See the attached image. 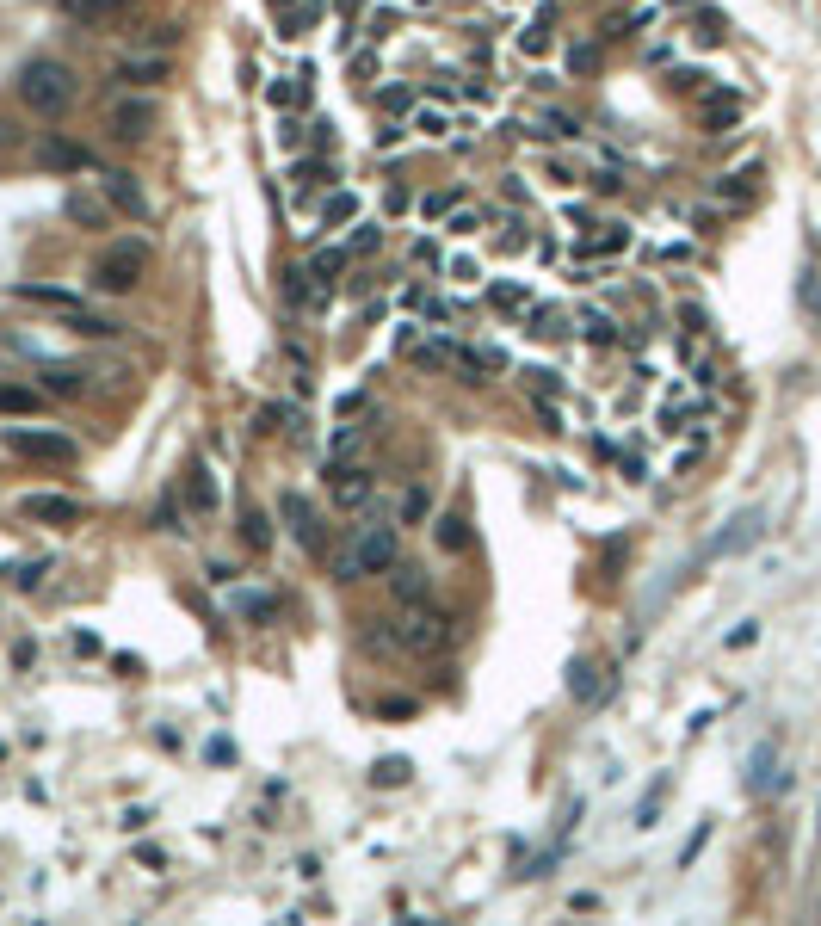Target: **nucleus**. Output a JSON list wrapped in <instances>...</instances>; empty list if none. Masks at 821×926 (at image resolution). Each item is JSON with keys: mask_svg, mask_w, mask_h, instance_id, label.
Instances as JSON below:
<instances>
[{"mask_svg": "<svg viewBox=\"0 0 821 926\" xmlns=\"http://www.w3.org/2000/svg\"><path fill=\"white\" fill-rule=\"evenodd\" d=\"M13 93H19L25 112H38V118H62L68 105L81 99V75H75L68 62H56V56H31V62L19 68Z\"/></svg>", "mask_w": 821, "mask_h": 926, "instance_id": "nucleus-1", "label": "nucleus"}, {"mask_svg": "<svg viewBox=\"0 0 821 926\" xmlns=\"http://www.w3.org/2000/svg\"><path fill=\"white\" fill-rule=\"evenodd\" d=\"M272 7H291V0H272Z\"/></svg>", "mask_w": 821, "mask_h": 926, "instance_id": "nucleus-53", "label": "nucleus"}, {"mask_svg": "<svg viewBox=\"0 0 821 926\" xmlns=\"http://www.w3.org/2000/svg\"><path fill=\"white\" fill-rule=\"evenodd\" d=\"M402 643L408 649H420V655H433L439 643H451V618L445 612H426V605H408V618H402Z\"/></svg>", "mask_w": 821, "mask_h": 926, "instance_id": "nucleus-8", "label": "nucleus"}, {"mask_svg": "<svg viewBox=\"0 0 821 926\" xmlns=\"http://www.w3.org/2000/svg\"><path fill=\"white\" fill-rule=\"evenodd\" d=\"M155 531H167V538H173V531H186V525H180V501H173V494H161V501H155Z\"/></svg>", "mask_w": 821, "mask_h": 926, "instance_id": "nucleus-33", "label": "nucleus"}, {"mask_svg": "<svg viewBox=\"0 0 821 926\" xmlns=\"http://www.w3.org/2000/svg\"><path fill=\"white\" fill-rule=\"evenodd\" d=\"M155 99L149 93H124V99H112V112H105V130H112L118 142H149V130H155Z\"/></svg>", "mask_w": 821, "mask_h": 926, "instance_id": "nucleus-6", "label": "nucleus"}, {"mask_svg": "<svg viewBox=\"0 0 821 926\" xmlns=\"http://www.w3.org/2000/svg\"><path fill=\"white\" fill-rule=\"evenodd\" d=\"M377 105H383V118H389V112H414V93H408V87H383Z\"/></svg>", "mask_w": 821, "mask_h": 926, "instance_id": "nucleus-36", "label": "nucleus"}, {"mask_svg": "<svg viewBox=\"0 0 821 926\" xmlns=\"http://www.w3.org/2000/svg\"><path fill=\"white\" fill-rule=\"evenodd\" d=\"M383 717H414V698H383Z\"/></svg>", "mask_w": 821, "mask_h": 926, "instance_id": "nucleus-50", "label": "nucleus"}, {"mask_svg": "<svg viewBox=\"0 0 821 926\" xmlns=\"http://www.w3.org/2000/svg\"><path fill=\"white\" fill-rule=\"evenodd\" d=\"M396 599H402V605H426V568L396 562Z\"/></svg>", "mask_w": 821, "mask_h": 926, "instance_id": "nucleus-25", "label": "nucleus"}, {"mask_svg": "<svg viewBox=\"0 0 821 926\" xmlns=\"http://www.w3.org/2000/svg\"><path fill=\"white\" fill-rule=\"evenodd\" d=\"M328 488H334V507H340V513H359V507L371 501V488H377V482H371L365 470H334Z\"/></svg>", "mask_w": 821, "mask_h": 926, "instance_id": "nucleus-13", "label": "nucleus"}, {"mask_svg": "<svg viewBox=\"0 0 821 926\" xmlns=\"http://www.w3.org/2000/svg\"><path fill=\"white\" fill-rule=\"evenodd\" d=\"M99 192H105V204H112L118 217H130V223H142V217H149V198H142L136 173H124V167H105V173H99Z\"/></svg>", "mask_w": 821, "mask_h": 926, "instance_id": "nucleus-9", "label": "nucleus"}, {"mask_svg": "<svg viewBox=\"0 0 821 926\" xmlns=\"http://www.w3.org/2000/svg\"><path fill=\"white\" fill-rule=\"evenodd\" d=\"M402 142H408V124H389V118H383V130H377V149L389 155V149H402Z\"/></svg>", "mask_w": 821, "mask_h": 926, "instance_id": "nucleus-41", "label": "nucleus"}, {"mask_svg": "<svg viewBox=\"0 0 821 926\" xmlns=\"http://www.w3.org/2000/svg\"><path fill=\"white\" fill-rule=\"evenodd\" d=\"M593 247H599V254H624V247H630V229H618V223H605V235H599Z\"/></svg>", "mask_w": 821, "mask_h": 926, "instance_id": "nucleus-38", "label": "nucleus"}, {"mask_svg": "<svg viewBox=\"0 0 821 926\" xmlns=\"http://www.w3.org/2000/svg\"><path fill=\"white\" fill-rule=\"evenodd\" d=\"M426 513H433V501H426V488H408V494H402V519H408V525H420Z\"/></svg>", "mask_w": 821, "mask_h": 926, "instance_id": "nucleus-35", "label": "nucleus"}, {"mask_svg": "<svg viewBox=\"0 0 821 926\" xmlns=\"http://www.w3.org/2000/svg\"><path fill=\"white\" fill-rule=\"evenodd\" d=\"M408 254H414V266H439V241H433V235H420Z\"/></svg>", "mask_w": 821, "mask_h": 926, "instance_id": "nucleus-46", "label": "nucleus"}, {"mask_svg": "<svg viewBox=\"0 0 821 926\" xmlns=\"http://www.w3.org/2000/svg\"><path fill=\"white\" fill-rule=\"evenodd\" d=\"M13 297H25V303H44V309H56V315H75V309H87L75 291H56V284H13Z\"/></svg>", "mask_w": 821, "mask_h": 926, "instance_id": "nucleus-18", "label": "nucleus"}, {"mask_svg": "<svg viewBox=\"0 0 821 926\" xmlns=\"http://www.w3.org/2000/svg\"><path fill=\"white\" fill-rule=\"evenodd\" d=\"M44 575H50V562H19L13 587H19V593H38V587H44Z\"/></svg>", "mask_w": 821, "mask_h": 926, "instance_id": "nucleus-34", "label": "nucleus"}, {"mask_svg": "<svg viewBox=\"0 0 821 926\" xmlns=\"http://www.w3.org/2000/svg\"><path fill=\"white\" fill-rule=\"evenodd\" d=\"M19 513L31 519V525H62V531H75V525H87V501H75V494H25L19 501Z\"/></svg>", "mask_w": 821, "mask_h": 926, "instance_id": "nucleus-7", "label": "nucleus"}, {"mask_svg": "<svg viewBox=\"0 0 821 926\" xmlns=\"http://www.w3.org/2000/svg\"><path fill=\"white\" fill-rule=\"evenodd\" d=\"M44 408V396L38 389H19V383H0V414H13V420H31Z\"/></svg>", "mask_w": 821, "mask_h": 926, "instance_id": "nucleus-23", "label": "nucleus"}, {"mask_svg": "<svg viewBox=\"0 0 821 926\" xmlns=\"http://www.w3.org/2000/svg\"><path fill=\"white\" fill-rule=\"evenodd\" d=\"M352 223H359V192H334L321 210V229H352Z\"/></svg>", "mask_w": 821, "mask_h": 926, "instance_id": "nucleus-24", "label": "nucleus"}, {"mask_svg": "<svg viewBox=\"0 0 821 926\" xmlns=\"http://www.w3.org/2000/svg\"><path fill=\"white\" fill-rule=\"evenodd\" d=\"M525 383H531V396H538V402H556V396H562V377H556L550 365H531Z\"/></svg>", "mask_w": 821, "mask_h": 926, "instance_id": "nucleus-29", "label": "nucleus"}, {"mask_svg": "<svg viewBox=\"0 0 821 926\" xmlns=\"http://www.w3.org/2000/svg\"><path fill=\"white\" fill-rule=\"evenodd\" d=\"M408 204H414V198H408L402 186H389V192H383V210H389V217H402V210H408Z\"/></svg>", "mask_w": 821, "mask_h": 926, "instance_id": "nucleus-48", "label": "nucleus"}, {"mask_svg": "<svg viewBox=\"0 0 821 926\" xmlns=\"http://www.w3.org/2000/svg\"><path fill=\"white\" fill-rule=\"evenodd\" d=\"M112 81H118L124 93H155V87L173 81V56H161V50H130V56L112 62Z\"/></svg>", "mask_w": 821, "mask_h": 926, "instance_id": "nucleus-5", "label": "nucleus"}, {"mask_svg": "<svg viewBox=\"0 0 821 926\" xmlns=\"http://www.w3.org/2000/svg\"><path fill=\"white\" fill-rule=\"evenodd\" d=\"M38 383L50 389V396H68V402L87 396V377H81V371H38Z\"/></svg>", "mask_w": 821, "mask_h": 926, "instance_id": "nucleus-27", "label": "nucleus"}, {"mask_svg": "<svg viewBox=\"0 0 821 926\" xmlns=\"http://www.w3.org/2000/svg\"><path fill=\"white\" fill-rule=\"evenodd\" d=\"M414 130H420V136H445L451 118H445V112H414Z\"/></svg>", "mask_w": 821, "mask_h": 926, "instance_id": "nucleus-39", "label": "nucleus"}, {"mask_svg": "<svg viewBox=\"0 0 821 926\" xmlns=\"http://www.w3.org/2000/svg\"><path fill=\"white\" fill-rule=\"evenodd\" d=\"M62 328H68V334H81V340H118V334H124V322H112V315H93V309L62 315Z\"/></svg>", "mask_w": 821, "mask_h": 926, "instance_id": "nucleus-17", "label": "nucleus"}, {"mask_svg": "<svg viewBox=\"0 0 821 926\" xmlns=\"http://www.w3.org/2000/svg\"><path fill=\"white\" fill-rule=\"evenodd\" d=\"M352 229H359V235H352V254H371V247L383 241V229H377V223H352Z\"/></svg>", "mask_w": 821, "mask_h": 926, "instance_id": "nucleus-43", "label": "nucleus"}, {"mask_svg": "<svg viewBox=\"0 0 821 926\" xmlns=\"http://www.w3.org/2000/svg\"><path fill=\"white\" fill-rule=\"evenodd\" d=\"M180 38H186V25H173V19H167V25H155V31H142L136 44H142V50H161V56H167V50L180 44Z\"/></svg>", "mask_w": 821, "mask_h": 926, "instance_id": "nucleus-31", "label": "nucleus"}, {"mask_svg": "<svg viewBox=\"0 0 821 926\" xmlns=\"http://www.w3.org/2000/svg\"><path fill=\"white\" fill-rule=\"evenodd\" d=\"M482 229V210H451V235H476Z\"/></svg>", "mask_w": 821, "mask_h": 926, "instance_id": "nucleus-47", "label": "nucleus"}, {"mask_svg": "<svg viewBox=\"0 0 821 926\" xmlns=\"http://www.w3.org/2000/svg\"><path fill=\"white\" fill-rule=\"evenodd\" d=\"M673 7H698V0H673Z\"/></svg>", "mask_w": 821, "mask_h": 926, "instance_id": "nucleus-52", "label": "nucleus"}, {"mask_svg": "<svg viewBox=\"0 0 821 926\" xmlns=\"http://www.w3.org/2000/svg\"><path fill=\"white\" fill-rule=\"evenodd\" d=\"M142 272H149V241L130 235V241L99 247V254H93V272H87V284H93L99 297H130L136 284H142Z\"/></svg>", "mask_w": 821, "mask_h": 926, "instance_id": "nucleus-3", "label": "nucleus"}, {"mask_svg": "<svg viewBox=\"0 0 821 926\" xmlns=\"http://www.w3.org/2000/svg\"><path fill=\"white\" fill-rule=\"evenodd\" d=\"M396 562H402L396 525H371V531H352V544L334 556V581H371V575H389Z\"/></svg>", "mask_w": 821, "mask_h": 926, "instance_id": "nucleus-2", "label": "nucleus"}, {"mask_svg": "<svg viewBox=\"0 0 821 926\" xmlns=\"http://www.w3.org/2000/svg\"><path fill=\"white\" fill-rule=\"evenodd\" d=\"M692 25H698V31H692L698 44H723V38H729V19H723L717 7H698V19H692Z\"/></svg>", "mask_w": 821, "mask_h": 926, "instance_id": "nucleus-28", "label": "nucleus"}, {"mask_svg": "<svg viewBox=\"0 0 821 926\" xmlns=\"http://www.w3.org/2000/svg\"><path fill=\"white\" fill-rule=\"evenodd\" d=\"M62 217L75 223L81 235H105V229H112V217H118V210L105 204V192H68V198H62Z\"/></svg>", "mask_w": 821, "mask_h": 926, "instance_id": "nucleus-10", "label": "nucleus"}, {"mask_svg": "<svg viewBox=\"0 0 821 926\" xmlns=\"http://www.w3.org/2000/svg\"><path fill=\"white\" fill-rule=\"evenodd\" d=\"M457 204H463V192H426V198H420V217H426V223H439V217H451Z\"/></svg>", "mask_w": 821, "mask_h": 926, "instance_id": "nucleus-32", "label": "nucleus"}, {"mask_svg": "<svg viewBox=\"0 0 821 926\" xmlns=\"http://www.w3.org/2000/svg\"><path fill=\"white\" fill-rule=\"evenodd\" d=\"M408 772H414L408 760H377V772H371V778H377V785H408Z\"/></svg>", "mask_w": 821, "mask_h": 926, "instance_id": "nucleus-37", "label": "nucleus"}, {"mask_svg": "<svg viewBox=\"0 0 821 926\" xmlns=\"http://www.w3.org/2000/svg\"><path fill=\"white\" fill-rule=\"evenodd\" d=\"M346 260H352V247H321V254L309 260V278H315V291H334V284H340V272H346Z\"/></svg>", "mask_w": 821, "mask_h": 926, "instance_id": "nucleus-19", "label": "nucleus"}, {"mask_svg": "<svg viewBox=\"0 0 821 926\" xmlns=\"http://www.w3.org/2000/svg\"><path fill=\"white\" fill-rule=\"evenodd\" d=\"M186 501H192V513H217V501H223V494H217V476H210L204 470V463H186Z\"/></svg>", "mask_w": 821, "mask_h": 926, "instance_id": "nucleus-16", "label": "nucleus"}, {"mask_svg": "<svg viewBox=\"0 0 821 926\" xmlns=\"http://www.w3.org/2000/svg\"><path fill=\"white\" fill-rule=\"evenodd\" d=\"M291 173H297V180H328V161H297Z\"/></svg>", "mask_w": 821, "mask_h": 926, "instance_id": "nucleus-49", "label": "nucleus"}, {"mask_svg": "<svg viewBox=\"0 0 821 926\" xmlns=\"http://www.w3.org/2000/svg\"><path fill=\"white\" fill-rule=\"evenodd\" d=\"M130 7H142V0H56V13H62V19H75V25L118 19V13H130Z\"/></svg>", "mask_w": 821, "mask_h": 926, "instance_id": "nucleus-12", "label": "nucleus"}, {"mask_svg": "<svg viewBox=\"0 0 821 926\" xmlns=\"http://www.w3.org/2000/svg\"><path fill=\"white\" fill-rule=\"evenodd\" d=\"M389 31H396V7H377V13H371V44H383Z\"/></svg>", "mask_w": 821, "mask_h": 926, "instance_id": "nucleus-44", "label": "nucleus"}, {"mask_svg": "<svg viewBox=\"0 0 821 926\" xmlns=\"http://www.w3.org/2000/svg\"><path fill=\"white\" fill-rule=\"evenodd\" d=\"M599 692H605V680H599L593 661H575V667H568V698H575V704H593Z\"/></svg>", "mask_w": 821, "mask_h": 926, "instance_id": "nucleus-22", "label": "nucleus"}, {"mask_svg": "<svg viewBox=\"0 0 821 926\" xmlns=\"http://www.w3.org/2000/svg\"><path fill=\"white\" fill-rule=\"evenodd\" d=\"M7 451H19L25 463H50V470H75L81 463V445L68 439V433H56V426H7Z\"/></svg>", "mask_w": 821, "mask_h": 926, "instance_id": "nucleus-4", "label": "nucleus"}, {"mask_svg": "<svg viewBox=\"0 0 821 926\" xmlns=\"http://www.w3.org/2000/svg\"><path fill=\"white\" fill-rule=\"evenodd\" d=\"M698 124L717 136V130H735L741 124V93L735 87H723V93H704L698 99Z\"/></svg>", "mask_w": 821, "mask_h": 926, "instance_id": "nucleus-11", "label": "nucleus"}, {"mask_svg": "<svg viewBox=\"0 0 821 926\" xmlns=\"http://www.w3.org/2000/svg\"><path fill=\"white\" fill-rule=\"evenodd\" d=\"M717 198H723V204L760 198V161H754V167H741V173H723V180H717Z\"/></svg>", "mask_w": 821, "mask_h": 926, "instance_id": "nucleus-20", "label": "nucleus"}, {"mask_svg": "<svg viewBox=\"0 0 821 926\" xmlns=\"http://www.w3.org/2000/svg\"><path fill=\"white\" fill-rule=\"evenodd\" d=\"M284 525L297 531L303 550H321V519H315V507L303 501V494H284Z\"/></svg>", "mask_w": 821, "mask_h": 926, "instance_id": "nucleus-15", "label": "nucleus"}, {"mask_svg": "<svg viewBox=\"0 0 821 926\" xmlns=\"http://www.w3.org/2000/svg\"><path fill=\"white\" fill-rule=\"evenodd\" d=\"M488 303H494V309H507V315H525V309H531V284L501 278V284H488Z\"/></svg>", "mask_w": 821, "mask_h": 926, "instance_id": "nucleus-21", "label": "nucleus"}, {"mask_svg": "<svg viewBox=\"0 0 821 926\" xmlns=\"http://www.w3.org/2000/svg\"><path fill=\"white\" fill-rule=\"evenodd\" d=\"M661 797H667L661 785H655L649 797H642V809H636V828H655V815H661Z\"/></svg>", "mask_w": 821, "mask_h": 926, "instance_id": "nucleus-42", "label": "nucleus"}, {"mask_svg": "<svg viewBox=\"0 0 821 926\" xmlns=\"http://www.w3.org/2000/svg\"><path fill=\"white\" fill-rule=\"evenodd\" d=\"M241 538H247V550H254V556H266V550H272V525H266V513L247 507V513H241Z\"/></svg>", "mask_w": 821, "mask_h": 926, "instance_id": "nucleus-26", "label": "nucleus"}, {"mask_svg": "<svg viewBox=\"0 0 821 926\" xmlns=\"http://www.w3.org/2000/svg\"><path fill=\"white\" fill-rule=\"evenodd\" d=\"M136 859L149 865V871H161V865H167V852H161V846H136Z\"/></svg>", "mask_w": 821, "mask_h": 926, "instance_id": "nucleus-51", "label": "nucleus"}, {"mask_svg": "<svg viewBox=\"0 0 821 926\" xmlns=\"http://www.w3.org/2000/svg\"><path fill=\"white\" fill-rule=\"evenodd\" d=\"M710 75H704V68H673V93H698Z\"/></svg>", "mask_w": 821, "mask_h": 926, "instance_id": "nucleus-40", "label": "nucleus"}, {"mask_svg": "<svg viewBox=\"0 0 821 926\" xmlns=\"http://www.w3.org/2000/svg\"><path fill=\"white\" fill-rule=\"evenodd\" d=\"M433 538H439L451 556H463V550H470V525H463V519H439V525H433Z\"/></svg>", "mask_w": 821, "mask_h": 926, "instance_id": "nucleus-30", "label": "nucleus"}, {"mask_svg": "<svg viewBox=\"0 0 821 926\" xmlns=\"http://www.w3.org/2000/svg\"><path fill=\"white\" fill-rule=\"evenodd\" d=\"M581 334H587V340H612V322H605L599 309H587V315H581Z\"/></svg>", "mask_w": 821, "mask_h": 926, "instance_id": "nucleus-45", "label": "nucleus"}, {"mask_svg": "<svg viewBox=\"0 0 821 926\" xmlns=\"http://www.w3.org/2000/svg\"><path fill=\"white\" fill-rule=\"evenodd\" d=\"M38 161H44V167H56V173L93 167V155H87V149H75V142H68V136H56V130H44V142H38Z\"/></svg>", "mask_w": 821, "mask_h": 926, "instance_id": "nucleus-14", "label": "nucleus"}]
</instances>
